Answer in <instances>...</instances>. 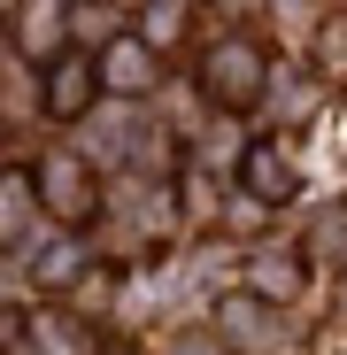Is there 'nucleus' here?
<instances>
[{
    "label": "nucleus",
    "instance_id": "f03ea898",
    "mask_svg": "<svg viewBox=\"0 0 347 355\" xmlns=\"http://www.w3.org/2000/svg\"><path fill=\"white\" fill-rule=\"evenodd\" d=\"M216 340L231 355H278L285 347V324H278V302H263V293H231V302L216 309Z\"/></svg>",
    "mask_w": 347,
    "mask_h": 355
},
{
    "label": "nucleus",
    "instance_id": "f3484780",
    "mask_svg": "<svg viewBox=\"0 0 347 355\" xmlns=\"http://www.w3.org/2000/svg\"><path fill=\"white\" fill-rule=\"evenodd\" d=\"M278 8H285V16H301V8H309V0H278Z\"/></svg>",
    "mask_w": 347,
    "mask_h": 355
},
{
    "label": "nucleus",
    "instance_id": "7ed1b4c3",
    "mask_svg": "<svg viewBox=\"0 0 347 355\" xmlns=\"http://www.w3.org/2000/svg\"><path fill=\"white\" fill-rule=\"evenodd\" d=\"M62 224H85L93 209H100V193H93V170H85V155H46L39 162V186H31Z\"/></svg>",
    "mask_w": 347,
    "mask_h": 355
},
{
    "label": "nucleus",
    "instance_id": "6e6552de",
    "mask_svg": "<svg viewBox=\"0 0 347 355\" xmlns=\"http://www.w3.org/2000/svg\"><path fill=\"white\" fill-rule=\"evenodd\" d=\"M93 85H100V70L85 62V54H70V62L46 78V108H62V116H85V108H93Z\"/></svg>",
    "mask_w": 347,
    "mask_h": 355
},
{
    "label": "nucleus",
    "instance_id": "f257e3e1",
    "mask_svg": "<svg viewBox=\"0 0 347 355\" xmlns=\"http://www.w3.org/2000/svg\"><path fill=\"white\" fill-rule=\"evenodd\" d=\"M270 85V62H263V46L255 39H216L208 46V62H201V93L216 108H255Z\"/></svg>",
    "mask_w": 347,
    "mask_h": 355
},
{
    "label": "nucleus",
    "instance_id": "dca6fc26",
    "mask_svg": "<svg viewBox=\"0 0 347 355\" xmlns=\"http://www.w3.org/2000/svg\"><path fill=\"white\" fill-rule=\"evenodd\" d=\"M324 62L347 78V24H332V31H324Z\"/></svg>",
    "mask_w": 347,
    "mask_h": 355
},
{
    "label": "nucleus",
    "instance_id": "20e7f679",
    "mask_svg": "<svg viewBox=\"0 0 347 355\" xmlns=\"http://www.w3.org/2000/svg\"><path fill=\"white\" fill-rule=\"evenodd\" d=\"M147 116H132V108H100L93 124H85V155H100V162H132L139 147H147Z\"/></svg>",
    "mask_w": 347,
    "mask_h": 355
},
{
    "label": "nucleus",
    "instance_id": "1a4fd4ad",
    "mask_svg": "<svg viewBox=\"0 0 347 355\" xmlns=\"http://www.w3.org/2000/svg\"><path fill=\"white\" fill-rule=\"evenodd\" d=\"M16 31H24V46H31V54H54V46L70 39V8H62V0H24Z\"/></svg>",
    "mask_w": 347,
    "mask_h": 355
},
{
    "label": "nucleus",
    "instance_id": "423d86ee",
    "mask_svg": "<svg viewBox=\"0 0 347 355\" xmlns=\"http://www.w3.org/2000/svg\"><path fill=\"white\" fill-rule=\"evenodd\" d=\"M100 85L108 93H154V46L147 39H116L100 54Z\"/></svg>",
    "mask_w": 347,
    "mask_h": 355
},
{
    "label": "nucleus",
    "instance_id": "0eeeda50",
    "mask_svg": "<svg viewBox=\"0 0 347 355\" xmlns=\"http://www.w3.org/2000/svg\"><path fill=\"white\" fill-rule=\"evenodd\" d=\"M240 178H247L255 201H285V193H294V162H285L278 147H247L240 155Z\"/></svg>",
    "mask_w": 347,
    "mask_h": 355
},
{
    "label": "nucleus",
    "instance_id": "39448f33",
    "mask_svg": "<svg viewBox=\"0 0 347 355\" xmlns=\"http://www.w3.org/2000/svg\"><path fill=\"white\" fill-rule=\"evenodd\" d=\"M301 255L294 248H255L247 255V293H263V302H294V293H301Z\"/></svg>",
    "mask_w": 347,
    "mask_h": 355
},
{
    "label": "nucleus",
    "instance_id": "2eb2a0df",
    "mask_svg": "<svg viewBox=\"0 0 347 355\" xmlns=\"http://www.w3.org/2000/svg\"><path fill=\"white\" fill-rule=\"evenodd\" d=\"M170 355H231V347H224L216 332H186V340H178V347H170Z\"/></svg>",
    "mask_w": 347,
    "mask_h": 355
},
{
    "label": "nucleus",
    "instance_id": "9d476101",
    "mask_svg": "<svg viewBox=\"0 0 347 355\" xmlns=\"http://www.w3.org/2000/svg\"><path fill=\"white\" fill-rule=\"evenodd\" d=\"M124 224H132V232H162V224H170V193L147 186V178H132V186H124Z\"/></svg>",
    "mask_w": 347,
    "mask_h": 355
},
{
    "label": "nucleus",
    "instance_id": "4468645a",
    "mask_svg": "<svg viewBox=\"0 0 347 355\" xmlns=\"http://www.w3.org/2000/svg\"><path fill=\"white\" fill-rule=\"evenodd\" d=\"M216 209H224V201H216V178H186V216H201V224H208Z\"/></svg>",
    "mask_w": 347,
    "mask_h": 355
},
{
    "label": "nucleus",
    "instance_id": "ddd939ff",
    "mask_svg": "<svg viewBox=\"0 0 347 355\" xmlns=\"http://www.w3.org/2000/svg\"><path fill=\"white\" fill-rule=\"evenodd\" d=\"M24 224H31V186L24 178H0V240H16Z\"/></svg>",
    "mask_w": 347,
    "mask_h": 355
},
{
    "label": "nucleus",
    "instance_id": "9b49d317",
    "mask_svg": "<svg viewBox=\"0 0 347 355\" xmlns=\"http://www.w3.org/2000/svg\"><path fill=\"white\" fill-rule=\"evenodd\" d=\"M309 255L317 263H347V209H324L309 224Z\"/></svg>",
    "mask_w": 347,
    "mask_h": 355
},
{
    "label": "nucleus",
    "instance_id": "f8f14e48",
    "mask_svg": "<svg viewBox=\"0 0 347 355\" xmlns=\"http://www.w3.org/2000/svg\"><path fill=\"white\" fill-rule=\"evenodd\" d=\"M263 93H270V108H278V116H309V108H317V85H309V78H278V70H270V85H263Z\"/></svg>",
    "mask_w": 347,
    "mask_h": 355
}]
</instances>
